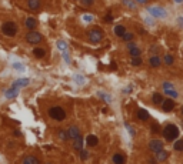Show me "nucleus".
<instances>
[{
  "instance_id": "f257e3e1",
  "label": "nucleus",
  "mask_w": 183,
  "mask_h": 164,
  "mask_svg": "<svg viewBox=\"0 0 183 164\" xmlns=\"http://www.w3.org/2000/svg\"><path fill=\"white\" fill-rule=\"evenodd\" d=\"M162 134H163V137L166 138L167 141H175V140L179 137L180 131L177 129V126H175V124H167L166 127L162 130Z\"/></svg>"
},
{
  "instance_id": "f03ea898",
  "label": "nucleus",
  "mask_w": 183,
  "mask_h": 164,
  "mask_svg": "<svg viewBox=\"0 0 183 164\" xmlns=\"http://www.w3.org/2000/svg\"><path fill=\"white\" fill-rule=\"evenodd\" d=\"M49 116L53 120H57V121H63L66 118V111L63 107H59V106H53L49 109Z\"/></svg>"
},
{
  "instance_id": "7ed1b4c3",
  "label": "nucleus",
  "mask_w": 183,
  "mask_h": 164,
  "mask_svg": "<svg viewBox=\"0 0 183 164\" xmlns=\"http://www.w3.org/2000/svg\"><path fill=\"white\" fill-rule=\"evenodd\" d=\"M1 33L7 37H15L17 34V26L13 21H6L1 24Z\"/></svg>"
},
{
  "instance_id": "20e7f679",
  "label": "nucleus",
  "mask_w": 183,
  "mask_h": 164,
  "mask_svg": "<svg viewBox=\"0 0 183 164\" xmlns=\"http://www.w3.org/2000/svg\"><path fill=\"white\" fill-rule=\"evenodd\" d=\"M42 40H43V36L39 32L32 30V32H29L26 34V42H27L29 44H33V46L34 44H39V43H42Z\"/></svg>"
},
{
  "instance_id": "39448f33",
  "label": "nucleus",
  "mask_w": 183,
  "mask_h": 164,
  "mask_svg": "<svg viewBox=\"0 0 183 164\" xmlns=\"http://www.w3.org/2000/svg\"><path fill=\"white\" fill-rule=\"evenodd\" d=\"M87 37L92 43H100L103 39V32L100 29H92L87 32Z\"/></svg>"
},
{
  "instance_id": "423d86ee",
  "label": "nucleus",
  "mask_w": 183,
  "mask_h": 164,
  "mask_svg": "<svg viewBox=\"0 0 183 164\" xmlns=\"http://www.w3.org/2000/svg\"><path fill=\"white\" fill-rule=\"evenodd\" d=\"M149 150L153 151V153H157V151L163 150V143L160 140H157V138H153V140L149 141Z\"/></svg>"
},
{
  "instance_id": "0eeeda50",
  "label": "nucleus",
  "mask_w": 183,
  "mask_h": 164,
  "mask_svg": "<svg viewBox=\"0 0 183 164\" xmlns=\"http://www.w3.org/2000/svg\"><path fill=\"white\" fill-rule=\"evenodd\" d=\"M175 106H176V103H175V100H173V98H166V100H163V101H162V110H163L165 113L172 111V110L175 109Z\"/></svg>"
},
{
  "instance_id": "6e6552de",
  "label": "nucleus",
  "mask_w": 183,
  "mask_h": 164,
  "mask_svg": "<svg viewBox=\"0 0 183 164\" xmlns=\"http://www.w3.org/2000/svg\"><path fill=\"white\" fill-rule=\"evenodd\" d=\"M66 131H67V136H69V138H72V140L80 136V129H79L77 126H70V127H69Z\"/></svg>"
},
{
  "instance_id": "1a4fd4ad",
  "label": "nucleus",
  "mask_w": 183,
  "mask_h": 164,
  "mask_svg": "<svg viewBox=\"0 0 183 164\" xmlns=\"http://www.w3.org/2000/svg\"><path fill=\"white\" fill-rule=\"evenodd\" d=\"M27 7L32 12H37L42 9V0H27Z\"/></svg>"
},
{
  "instance_id": "9d476101",
  "label": "nucleus",
  "mask_w": 183,
  "mask_h": 164,
  "mask_svg": "<svg viewBox=\"0 0 183 164\" xmlns=\"http://www.w3.org/2000/svg\"><path fill=\"white\" fill-rule=\"evenodd\" d=\"M24 24H26V27H27L29 30H34V29L37 27V24H39V23H37V20H36L34 17H27Z\"/></svg>"
},
{
  "instance_id": "9b49d317",
  "label": "nucleus",
  "mask_w": 183,
  "mask_h": 164,
  "mask_svg": "<svg viewBox=\"0 0 183 164\" xmlns=\"http://www.w3.org/2000/svg\"><path fill=\"white\" fill-rule=\"evenodd\" d=\"M86 143H87V146H89V147H96V146L99 144V138H97L96 136L90 134V136H87V138H86Z\"/></svg>"
},
{
  "instance_id": "f8f14e48",
  "label": "nucleus",
  "mask_w": 183,
  "mask_h": 164,
  "mask_svg": "<svg viewBox=\"0 0 183 164\" xmlns=\"http://www.w3.org/2000/svg\"><path fill=\"white\" fill-rule=\"evenodd\" d=\"M73 148H74V150H77V151L83 148V138H82V134H80L79 137L73 138Z\"/></svg>"
},
{
  "instance_id": "ddd939ff",
  "label": "nucleus",
  "mask_w": 183,
  "mask_h": 164,
  "mask_svg": "<svg viewBox=\"0 0 183 164\" xmlns=\"http://www.w3.org/2000/svg\"><path fill=\"white\" fill-rule=\"evenodd\" d=\"M149 64L153 67V69H156V67H160L162 64V60H160V57L159 56H152L149 59Z\"/></svg>"
},
{
  "instance_id": "4468645a",
  "label": "nucleus",
  "mask_w": 183,
  "mask_h": 164,
  "mask_svg": "<svg viewBox=\"0 0 183 164\" xmlns=\"http://www.w3.org/2000/svg\"><path fill=\"white\" fill-rule=\"evenodd\" d=\"M156 154V160L157 161H166L167 157H169V153L165 151V150H160V151H157V153H154Z\"/></svg>"
},
{
  "instance_id": "2eb2a0df",
  "label": "nucleus",
  "mask_w": 183,
  "mask_h": 164,
  "mask_svg": "<svg viewBox=\"0 0 183 164\" xmlns=\"http://www.w3.org/2000/svg\"><path fill=\"white\" fill-rule=\"evenodd\" d=\"M112 160H113V163H115V164H125V161H126L125 156H123V154H120V153H116V154H113Z\"/></svg>"
},
{
  "instance_id": "dca6fc26",
  "label": "nucleus",
  "mask_w": 183,
  "mask_h": 164,
  "mask_svg": "<svg viewBox=\"0 0 183 164\" xmlns=\"http://www.w3.org/2000/svg\"><path fill=\"white\" fill-rule=\"evenodd\" d=\"M23 164H40L39 158L34 157V156H26L23 158Z\"/></svg>"
},
{
  "instance_id": "f3484780",
  "label": "nucleus",
  "mask_w": 183,
  "mask_h": 164,
  "mask_svg": "<svg viewBox=\"0 0 183 164\" xmlns=\"http://www.w3.org/2000/svg\"><path fill=\"white\" fill-rule=\"evenodd\" d=\"M137 118L142 120V121H146V120H149V113L143 109H139L137 110Z\"/></svg>"
},
{
  "instance_id": "a211bd4d",
  "label": "nucleus",
  "mask_w": 183,
  "mask_h": 164,
  "mask_svg": "<svg viewBox=\"0 0 183 164\" xmlns=\"http://www.w3.org/2000/svg\"><path fill=\"white\" fill-rule=\"evenodd\" d=\"M152 101H153V104L159 106V104H162V101H163V96H162L160 93H153V96H152Z\"/></svg>"
},
{
  "instance_id": "6ab92c4d",
  "label": "nucleus",
  "mask_w": 183,
  "mask_h": 164,
  "mask_svg": "<svg viewBox=\"0 0 183 164\" xmlns=\"http://www.w3.org/2000/svg\"><path fill=\"white\" fill-rule=\"evenodd\" d=\"M45 54H46V50H45V49L36 47V49L33 50V56H34V57H37V59H43V57H45Z\"/></svg>"
},
{
  "instance_id": "aec40b11",
  "label": "nucleus",
  "mask_w": 183,
  "mask_h": 164,
  "mask_svg": "<svg viewBox=\"0 0 183 164\" xmlns=\"http://www.w3.org/2000/svg\"><path fill=\"white\" fill-rule=\"evenodd\" d=\"M113 32H115V34H116L117 37H122V36L126 33V27H125V26H122V24H119V26L115 27V30H113Z\"/></svg>"
},
{
  "instance_id": "412c9836",
  "label": "nucleus",
  "mask_w": 183,
  "mask_h": 164,
  "mask_svg": "<svg viewBox=\"0 0 183 164\" xmlns=\"http://www.w3.org/2000/svg\"><path fill=\"white\" fill-rule=\"evenodd\" d=\"M129 54H130L132 57H140V54H142V50L136 46V47H133V49L129 50Z\"/></svg>"
},
{
  "instance_id": "4be33fe9",
  "label": "nucleus",
  "mask_w": 183,
  "mask_h": 164,
  "mask_svg": "<svg viewBox=\"0 0 183 164\" xmlns=\"http://www.w3.org/2000/svg\"><path fill=\"white\" fill-rule=\"evenodd\" d=\"M17 93H19V89H17L16 86H13V87H10V90L6 93V96H7V97H15V96H17Z\"/></svg>"
},
{
  "instance_id": "5701e85b",
  "label": "nucleus",
  "mask_w": 183,
  "mask_h": 164,
  "mask_svg": "<svg viewBox=\"0 0 183 164\" xmlns=\"http://www.w3.org/2000/svg\"><path fill=\"white\" fill-rule=\"evenodd\" d=\"M57 137H59L60 140H63V141L69 140V136H67V131L66 130H59V131H57Z\"/></svg>"
},
{
  "instance_id": "b1692460",
  "label": "nucleus",
  "mask_w": 183,
  "mask_h": 164,
  "mask_svg": "<svg viewBox=\"0 0 183 164\" xmlns=\"http://www.w3.org/2000/svg\"><path fill=\"white\" fill-rule=\"evenodd\" d=\"M133 33H129V32H126L125 33V34H123V36H122V39H123V40H125V42H126V43H127V42H132V40H133Z\"/></svg>"
},
{
  "instance_id": "393cba45",
  "label": "nucleus",
  "mask_w": 183,
  "mask_h": 164,
  "mask_svg": "<svg viewBox=\"0 0 183 164\" xmlns=\"http://www.w3.org/2000/svg\"><path fill=\"white\" fill-rule=\"evenodd\" d=\"M173 62H175V57H173L172 54H166V56H165V63H166L167 66H172Z\"/></svg>"
},
{
  "instance_id": "a878e982",
  "label": "nucleus",
  "mask_w": 183,
  "mask_h": 164,
  "mask_svg": "<svg viewBox=\"0 0 183 164\" xmlns=\"http://www.w3.org/2000/svg\"><path fill=\"white\" fill-rule=\"evenodd\" d=\"M132 66H134V67L142 66V59L140 57H132Z\"/></svg>"
},
{
  "instance_id": "bb28decb",
  "label": "nucleus",
  "mask_w": 183,
  "mask_h": 164,
  "mask_svg": "<svg viewBox=\"0 0 183 164\" xmlns=\"http://www.w3.org/2000/svg\"><path fill=\"white\" fill-rule=\"evenodd\" d=\"M79 157H80L82 160H87V158H89V153L84 151L83 148H82V150H79Z\"/></svg>"
},
{
  "instance_id": "cd10ccee",
  "label": "nucleus",
  "mask_w": 183,
  "mask_h": 164,
  "mask_svg": "<svg viewBox=\"0 0 183 164\" xmlns=\"http://www.w3.org/2000/svg\"><path fill=\"white\" fill-rule=\"evenodd\" d=\"M175 150H176V151H182L183 150V141L182 140H177V141L175 143Z\"/></svg>"
},
{
  "instance_id": "c85d7f7f",
  "label": "nucleus",
  "mask_w": 183,
  "mask_h": 164,
  "mask_svg": "<svg viewBox=\"0 0 183 164\" xmlns=\"http://www.w3.org/2000/svg\"><path fill=\"white\" fill-rule=\"evenodd\" d=\"M165 93H166L167 96H170L172 98H176V97H177V91H175L173 89H172V90H165Z\"/></svg>"
},
{
  "instance_id": "c756f323",
  "label": "nucleus",
  "mask_w": 183,
  "mask_h": 164,
  "mask_svg": "<svg viewBox=\"0 0 183 164\" xmlns=\"http://www.w3.org/2000/svg\"><path fill=\"white\" fill-rule=\"evenodd\" d=\"M103 20H104V23H112L115 19H113V16L109 13V15H106V16H104V19H103Z\"/></svg>"
},
{
  "instance_id": "7c9ffc66",
  "label": "nucleus",
  "mask_w": 183,
  "mask_h": 164,
  "mask_svg": "<svg viewBox=\"0 0 183 164\" xmlns=\"http://www.w3.org/2000/svg\"><path fill=\"white\" fill-rule=\"evenodd\" d=\"M24 84H29V80H17L13 86H16V87H19V86H24Z\"/></svg>"
},
{
  "instance_id": "2f4dec72",
  "label": "nucleus",
  "mask_w": 183,
  "mask_h": 164,
  "mask_svg": "<svg viewBox=\"0 0 183 164\" xmlns=\"http://www.w3.org/2000/svg\"><path fill=\"white\" fill-rule=\"evenodd\" d=\"M163 89H165V90H170V89H175V86H173V84H170V83L165 82V83H163Z\"/></svg>"
},
{
  "instance_id": "473e14b6",
  "label": "nucleus",
  "mask_w": 183,
  "mask_h": 164,
  "mask_svg": "<svg viewBox=\"0 0 183 164\" xmlns=\"http://www.w3.org/2000/svg\"><path fill=\"white\" fill-rule=\"evenodd\" d=\"M152 131H153V133H154V134H156V133H159V131H160V129H159V126H157V124H156V123H153V124H152Z\"/></svg>"
},
{
  "instance_id": "72a5a7b5",
  "label": "nucleus",
  "mask_w": 183,
  "mask_h": 164,
  "mask_svg": "<svg viewBox=\"0 0 183 164\" xmlns=\"http://www.w3.org/2000/svg\"><path fill=\"white\" fill-rule=\"evenodd\" d=\"M126 47H127V50L133 49V47H136V43H134L133 40H132V42H127V44H126Z\"/></svg>"
},
{
  "instance_id": "f704fd0d",
  "label": "nucleus",
  "mask_w": 183,
  "mask_h": 164,
  "mask_svg": "<svg viewBox=\"0 0 183 164\" xmlns=\"http://www.w3.org/2000/svg\"><path fill=\"white\" fill-rule=\"evenodd\" d=\"M82 3H83L84 6H92L95 3V0H82Z\"/></svg>"
},
{
  "instance_id": "c9c22d12",
  "label": "nucleus",
  "mask_w": 183,
  "mask_h": 164,
  "mask_svg": "<svg viewBox=\"0 0 183 164\" xmlns=\"http://www.w3.org/2000/svg\"><path fill=\"white\" fill-rule=\"evenodd\" d=\"M125 126H126V129H127V130L130 131V134H132V136L134 137V134H136V133H134V130H133V129H132V127H130L129 124H125Z\"/></svg>"
},
{
  "instance_id": "e433bc0d",
  "label": "nucleus",
  "mask_w": 183,
  "mask_h": 164,
  "mask_svg": "<svg viewBox=\"0 0 183 164\" xmlns=\"http://www.w3.org/2000/svg\"><path fill=\"white\" fill-rule=\"evenodd\" d=\"M136 1H137V3H142V4H145L148 0H136Z\"/></svg>"
},
{
  "instance_id": "4c0bfd02",
  "label": "nucleus",
  "mask_w": 183,
  "mask_h": 164,
  "mask_svg": "<svg viewBox=\"0 0 183 164\" xmlns=\"http://www.w3.org/2000/svg\"><path fill=\"white\" fill-rule=\"evenodd\" d=\"M15 136H16V137H19V136H20V131L16 130V131H15Z\"/></svg>"
},
{
  "instance_id": "58836bf2",
  "label": "nucleus",
  "mask_w": 183,
  "mask_h": 164,
  "mask_svg": "<svg viewBox=\"0 0 183 164\" xmlns=\"http://www.w3.org/2000/svg\"><path fill=\"white\" fill-rule=\"evenodd\" d=\"M112 69H115V70H116V69H117V66H116V63H112Z\"/></svg>"
},
{
  "instance_id": "ea45409f",
  "label": "nucleus",
  "mask_w": 183,
  "mask_h": 164,
  "mask_svg": "<svg viewBox=\"0 0 183 164\" xmlns=\"http://www.w3.org/2000/svg\"><path fill=\"white\" fill-rule=\"evenodd\" d=\"M175 1H177V3H180V1H182V0H175Z\"/></svg>"
},
{
  "instance_id": "a19ab883",
  "label": "nucleus",
  "mask_w": 183,
  "mask_h": 164,
  "mask_svg": "<svg viewBox=\"0 0 183 164\" xmlns=\"http://www.w3.org/2000/svg\"><path fill=\"white\" fill-rule=\"evenodd\" d=\"M49 164H51V163H49Z\"/></svg>"
}]
</instances>
